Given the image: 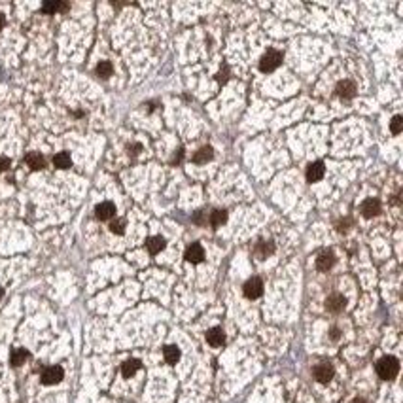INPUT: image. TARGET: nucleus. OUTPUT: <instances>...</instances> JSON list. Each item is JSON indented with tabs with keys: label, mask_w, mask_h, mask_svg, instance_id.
Masks as SVG:
<instances>
[{
	"label": "nucleus",
	"mask_w": 403,
	"mask_h": 403,
	"mask_svg": "<svg viewBox=\"0 0 403 403\" xmlns=\"http://www.w3.org/2000/svg\"><path fill=\"white\" fill-rule=\"evenodd\" d=\"M398 371H400V364H398V360H396L394 356H385V358H381L379 364H377V373H379V377H381L383 381H392V379H396Z\"/></svg>",
	"instance_id": "f257e3e1"
},
{
	"label": "nucleus",
	"mask_w": 403,
	"mask_h": 403,
	"mask_svg": "<svg viewBox=\"0 0 403 403\" xmlns=\"http://www.w3.org/2000/svg\"><path fill=\"white\" fill-rule=\"evenodd\" d=\"M282 65V53L277 50H267L263 53L262 61H260V69L262 72H273L277 70Z\"/></svg>",
	"instance_id": "f03ea898"
},
{
	"label": "nucleus",
	"mask_w": 403,
	"mask_h": 403,
	"mask_svg": "<svg viewBox=\"0 0 403 403\" xmlns=\"http://www.w3.org/2000/svg\"><path fill=\"white\" fill-rule=\"evenodd\" d=\"M263 294V282L258 277H252L245 284V296L248 299H258Z\"/></svg>",
	"instance_id": "7ed1b4c3"
},
{
	"label": "nucleus",
	"mask_w": 403,
	"mask_h": 403,
	"mask_svg": "<svg viewBox=\"0 0 403 403\" xmlns=\"http://www.w3.org/2000/svg\"><path fill=\"white\" fill-rule=\"evenodd\" d=\"M63 368H59V366H52V368L44 369V373H42V383L44 385H57V383H61L63 381Z\"/></svg>",
	"instance_id": "20e7f679"
},
{
	"label": "nucleus",
	"mask_w": 403,
	"mask_h": 403,
	"mask_svg": "<svg viewBox=\"0 0 403 403\" xmlns=\"http://www.w3.org/2000/svg\"><path fill=\"white\" fill-rule=\"evenodd\" d=\"M315 379L318 381V383H322V385H326V383H330L333 379V366L332 364H318L315 368Z\"/></svg>",
	"instance_id": "39448f33"
},
{
	"label": "nucleus",
	"mask_w": 403,
	"mask_h": 403,
	"mask_svg": "<svg viewBox=\"0 0 403 403\" xmlns=\"http://www.w3.org/2000/svg\"><path fill=\"white\" fill-rule=\"evenodd\" d=\"M324 173H326V167L322 161H316V163H311L307 167V180L313 184V182H318L324 178Z\"/></svg>",
	"instance_id": "423d86ee"
},
{
	"label": "nucleus",
	"mask_w": 403,
	"mask_h": 403,
	"mask_svg": "<svg viewBox=\"0 0 403 403\" xmlns=\"http://www.w3.org/2000/svg\"><path fill=\"white\" fill-rule=\"evenodd\" d=\"M205 258V250L199 243H193L188 250H186V260L190 263H201Z\"/></svg>",
	"instance_id": "0eeeda50"
},
{
	"label": "nucleus",
	"mask_w": 403,
	"mask_h": 403,
	"mask_svg": "<svg viewBox=\"0 0 403 403\" xmlns=\"http://www.w3.org/2000/svg\"><path fill=\"white\" fill-rule=\"evenodd\" d=\"M362 214L366 218H373V216H379L381 214V203L377 199H368L362 203Z\"/></svg>",
	"instance_id": "6e6552de"
},
{
	"label": "nucleus",
	"mask_w": 403,
	"mask_h": 403,
	"mask_svg": "<svg viewBox=\"0 0 403 403\" xmlns=\"http://www.w3.org/2000/svg\"><path fill=\"white\" fill-rule=\"evenodd\" d=\"M333 265H335V256H333V252H322V254L316 258V267H318V271H330Z\"/></svg>",
	"instance_id": "1a4fd4ad"
},
{
	"label": "nucleus",
	"mask_w": 403,
	"mask_h": 403,
	"mask_svg": "<svg viewBox=\"0 0 403 403\" xmlns=\"http://www.w3.org/2000/svg\"><path fill=\"white\" fill-rule=\"evenodd\" d=\"M337 95L341 99H352L356 95V84L350 80H343L339 86H337Z\"/></svg>",
	"instance_id": "9d476101"
},
{
	"label": "nucleus",
	"mask_w": 403,
	"mask_h": 403,
	"mask_svg": "<svg viewBox=\"0 0 403 403\" xmlns=\"http://www.w3.org/2000/svg\"><path fill=\"white\" fill-rule=\"evenodd\" d=\"M345 298L343 296H339V294H333V296H330L328 298V301H326V309L330 311V313H341L343 309H345Z\"/></svg>",
	"instance_id": "9b49d317"
},
{
	"label": "nucleus",
	"mask_w": 403,
	"mask_h": 403,
	"mask_svg": "<svg viewBox=\"0 0 403 403\" xmlns=\"http://www.w3.org/2000/svg\"><path fill=\"white\" fill-rule=\"evenodd\" d=\"M207 341L210 347H222L224 341H226V335H224V330L222 328H212L207 333Z\"/></svg>",
	"instance_id": "f8f14e48"
},
{
	"label": "nucleus",
	"mask_w": 403,
	"mask_h": 403,
	"mask_svg": "<svg viewBox=\"0 0 403 403\" xmlns=\"http://www.w3.org/2000/svg\"><path fill=\"white\" fill-rule=\"evenodd\" d=\"M95 212H97V218H99V220H110V218L116 214V207H114L112 203H101V205L95 209Z\"/></svg>",
	"instance_id": "ddd939ff"
},
{
	"label": "nucleus",
	"mask_w": 403,
	"mask_h": 403,
	"mask_svg": "<svg viewBox=\"0 0 403 403\" xmlns=\"http://www.w3.org/2000/svg\"><path fill=\"white\" fill-rule=\"evenodd\" d=\"M146 248H148V252H150L152 256H156V254H159V252L165 248V239H163V237H150V239L146 241Z\"/></svg>",
	"instance_id": "4468645a"
},
{
	"label": "nucleus",
	"mask_w": 403,
	"mask_h": 403,
	"mask_svg": "<svg viewBox=\"0 0 403 403\" xmlns=\"http://www.w3.org/2000/svg\"><path fill=\"white\" fill-rule=\"evenodd\" d=\"M25 161H27V165H29L31 169H35V171H38V169H44V165H46L44 158H42L38 152H31V154H27Z\"/></svg>",
	"instance_id": "2eb2a0df"
},
{
	"label": "nucleus",
	"mask_w": 403,
	"mask_h": 403,
	"mask_svg": "<svg viewBox=\"0 0 403 403\" xmlns=\"http://www.w3.org/2000/svg\"><path fill=\"white\" fill-rule=\"evenodd\" d=\"M212 148L210 146H203L199 152H195V156H193V161L197 163V165H203V163H207V161H210L212 159Z\"/></svg>",
	"instance_id": "dca6fc26"
},
{
	"label": "nucleus",
	"mask_w": 403,
	"mask_h": 403,
	"mask_svg": "<svg viewBox=\"0 0 403 403\" xmlns=\"http://www.w3.org/2000/svg\"><path fill=\"white\" fill-rule=\"evenodd\" d=\"M275 252V245L273 243H265V241H262V243H258V246H256V256L260 258V260H265L267 256H271Z\"/></svg>",
	"instance_id": "f3484780"
},
{
	"label": "nucleus",
	"mask_w": 403,
	"mask_h": 403,
	"mask_svg": "<svg viewBox=\"0 0 403 403\" xmlns=\"http://www.w3.org/2000/svg\"><path fill=\"white\" fill-rule=\"evenodd\" d=\"M29 358V352L25 350V349H14L12 350V356H10V362H12V366H21V364H25V360Z\"/></svg>",
	"instance_id": "a211bd4d"
},
{
	"label": "nucleus",
	"mask_w": 403,
	"mask_h": 403,
	"mask_svg": "<svg viewBox=\"0 0 403 403\" xmlns=\"http://www.w3.org/2000/svg\"><path fill=\"white\" fill-rule=\"evenodd\" d=\"M53 165H55L57 169H69V167H72V159L67 152H61V154H57V156L53 158Z\"/></svg>",
	"instance_id": "6ab92c4d"
},
{
	"label": "nucleus",
	"mask_w": 403,
	"mask_h": 403,
	"mask_svg": "<svg viewBox=\"0 0 403 403\" xmlns=\"http://www.w3.org/2000/svg\"><path fill=\"white\" fill-rule=\"evenodd\" d=\"M139 369H140V362L139 360H127L122 366V373L123 377H133Z\"/></svg>",
	"instance_id": "aec40b11"
},
{
	"label": "nucleus",
	"mask_w": 403,
	"mask_h": 403,
	"mask_svg": "<svg viewBox=\"0 0 403 403\" xmlns=\"http://www.w3.org/2000/svg\"><path fill=\"white\" fill-rule=\"evenodd\" d=\"M165 360H167V364H176L178 360H180V350H178V347H175V345H169V347H165Z\"/></svg>",
	"instance_id": "412c9836"
},
{
	"label": "nucleus",
	"mask_w": 403,
	"mask_h": 403,
	"mask_svg": "<svg viewBox=\"0 0 403 403\" xmlns=\"http://www.w3.org/2000/svg\"><path fill=\"white\" fill-rule=\"evenodd\" d=\"M226 220H228V212L226 210H214L210 216V224L212 228H220L222 224H226Z\"/></svg>",
	"instance_id": "4be33fe9"
},
{
	"label": "nucleus",
	"mask_w": 403,
	"mask_h": 403,
	"mask_svg": "<svg viewBox=\"0 0 403 403\" xmlns=\"http://www.w3.org/2000/svg\"><path fill=\"white\" fill-rule=\"evenodd\" d=\"M112 72H114V69H112V63H108V61H101V63H99V67H97V74H99L101 78H108V76H112Z\"/></svg>",
	"instance_id": "5701e85b"
},
{
	"label": "nucleus",
	"mask_w": 403,
	"mask_h": 403,
	"mask_svg": "<svg viewBox=\"0 0 403 403\" xmlns=\"http://www.w3.org/2000/svg\"><path fill=\"white\" fill-rule=\"evenodd\" d=\"M42 10L46 14H53V12H59V10H67V4H61V2H46L42 6Z\"/></svg>",
	"instance_id": "b1692460"
},
{
	"label": "nucleus",
	"mask_w": 403,
	"mask_h": 403,
	"mask_svg": "<svg viewBox=\"0 0 403 403\" xmlns=\"http://www.w3.org/2000/svg\"><path fill=\"white\" fill-rule=\"evenodd\" d=\"M403 129V118L402 116H396L392 122H390V131L394 133V135H400Z\"/></svg>",
	"instance_id": "393cba45"
},
{
	"label": "nucleus",
	"mask_w": 403,
	"mask_h": 403,
	"mask_svg": "<svg viewBox=\"0 0 403 403\" xmlns=\"http://www.w3.org/2000/svg\"><path fill=\"white\" fill-rule=\"evenodd\" d=\"M110 231L116 233V235H123V231H125V220H116V222H112Z\"/></svg>",
	"instance_id": "a878e982"
},
{
	"label": "nucleus",
	"mask_w": 403,
	"mask_h": 403,
	"mask_svg": "<svg viewBox=\"0 0 403 403\" xmlns=\"http://www.w3.org/2000/svg\"><path fill=\"white\" fill-rule=\"evenodd\" d=\"M8 167H10V159H8V158H0V173H2V171H6Z\"/></svg>",
	"instance_id": "bb28decb"
},
{
	"label": "nucleus",
	"mask_w": 403,
	"mask_h": 403,
	"mask_svg": "<svg viewBox=\"0 0 403 403\" xmlns=\"http://www.w3.org/2000/svg\"><path fill=\"white\" fill-rule=\"evenodd\" d=\"M182 156H184V150H178V154L175 156V159H173V161H176V163H180V161H182Z\"/></svg>",
	"instance_id": "cd10ccee"
},
{
	"label": "nucleus",
	"mask_w": 403,
	"mask_h": 403,
	"mask_svg": "<svg viewBox=\"0 0 403 403\" xmlns=\"http://www.w3.org/2000/svg\"><path fill=\"white\" fill-rule=\"evenodd\" d=\"M352 403H369V402L364 400V398H356V400H352Z\"/></svg>",
	"instance_id": "c85d7f7f"
},
{
	"label": "nucleus",
	"mask_w": 403,
	"mask_h": 403,
	"mask_svg": "<svg viewBox=\"0 0 403 403\" xmlns=\"http://www.w3.org/2000/svg\"><path fill=\"white\" fill-rule=\"evenodd\" d=\"M332 337H333V339H337V337H339V332H337V330H333V332H332Z\"/></svg>",
	"instance_id": "c756f323"
},
{
	"label": "nucleus",
	"mask_w": 403,
	"mask_h": 403,
	"mask_svg": "<svg viewBox=\"0 0 403 403\" xmlns=\"http://www.w3.org/2000/svg\"><path fill=\"white\" fill-rule=\"evenodd\" d=\"M4 27V16H0V29Z\"/></svg>",
	"instance_id": "7c9ffc66"
},
{
	"label": "nucleus",
	"mask_w": 403,
	"mask_h": 403,
	"mask_svg": "<svg viewBox=\"0 0 403 403\" xmlns=\"http://www.w3.org/2000/svg\"><path fill=\"white\" fill-rule=\"evenodd\" d=\"M0 298H2V290H0Z\"/></svg>",
	"instance_id": "2f4dec72"
}]
</instances>
